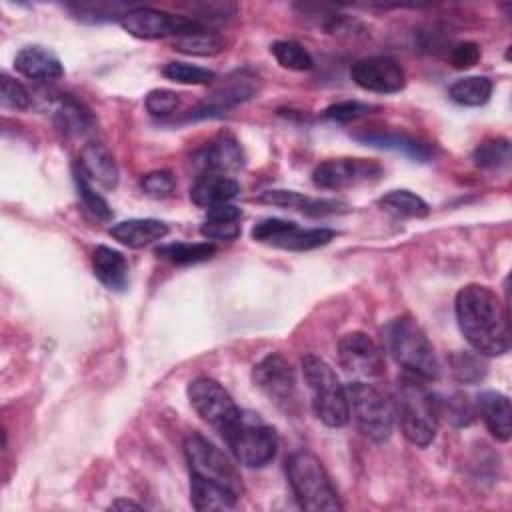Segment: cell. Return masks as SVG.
<instances>
[{
    "mask_svg": "<svg viewBox=\"0 0 512 512\" xmlns=\"http://www.w3.org/2000/svg\"><path fill=\"white\" fill-rule=\"evenodd\" d=\"M454 310L460 332L478 354L502 356L510 350L506 312L488 286L466 284L460 288Z\"/></svg>",
    "mask_w": 512,
    "mask_h": 512,
    "instance_id": "cell-1",
    "label": "cell"
},
{
    "mask_svg": "<svg viewBox=\"0 0 512 512\" xmlns=\"http://www.w3.org/2000/svg\"><path fill=\"white\" fill-rule=\"evenodd\" d=\"M396 418L404 438L418 446L426 448L432 444L438 432L440 420V400L426 386V380L406 372L398 378L396 386Z\"/></svg>",
    "mask_w": 512,
    "mask_h": 512,
    "instance_id": "cell-2",
    "label": "cell"
},
{
    "mask_svg": "<svg viewBox=\"0 0 512 512\" xmlns=\"http://www.w3.org/2000/svg\"><path fill=\"white\" fill-rule=\"evenodd\" d=\"M384 352L406 372L430 382L440 374V364L432 342L422 326L410 316L388 320L380 330Z\"/></svg>",
    "mask_w": 512,
    "mask_h": 512,
    "instance_id": "cell-3",
    "label": "cell"
},
{
    "mask_svg": "<svg viewBox=\"0 0 512 512\" xmlns=\"http://www.w3.org/2000/svg\"><path fill=\"white\" fill-rule=\"evenodd\" d=\"M286 474L300 508L310 512H336L344 508L330 474L312 452H292L286 462Z\"/></svg>",
    "mask_w": 512,
    "mask_h": 512,
    "instance_id": "cell-4",
    "label": "cell"
},
{
    "mask_svg": "<svg viewBox=\"0 0 512 512\" xmlns=\"http://www.w3.org/2000/svg\"><path fill=\"white\" fill-rule=\"evenodd\" d=\"M302 374L312 396L316 418L328 428H342L350 420V404L346 388L340 384L332 366L308 354L302 358Z\"/></svg>",
    "mask_w": 512,
    "mask_h": 512,
    "instance_id": "cell-5",
    "label": "cell"
},
{
    "mask_svg": "<svg viewBox=\"0 0 512 512\" xmlns=\"http://www.w3.org/2000/svg\"><path fill=\"white\" fill-rule=\"evenodd\" d=\"M220 436L232 456L248 468H262L276 458L278 434L254 412L242 410Z\"/></svg>",
    "mask_w": 512,
    "mask_h": 512,
    "instance_id": "cell-6",
    "label": "cell"
},
{
    "mask_svg": "<svg viewBox=\"0 0 512 512\" xmlns=\"http://www.w3.org/2000/svg\"><path fill=\"white\" fill-rule=\"evenodd\" d=\"M350 414L354 416L360 432L372 442H386L392 434L396 420L394 400L376 382L350 380L348 388Z\"/></svg>",
    "mask_w": 512,
    "mask_h": 512,
    "instance_id": "cell-7",
    "label": "cell"
},
{
    "mask_svg": "<svg viewBox=\"0 0 512 512\" xmlns=\"http://www.w3.org/2000/svg\"><path fill=\"white\" fill-rule=\"evenodd\" d=\"M184 454L192 476L216 482L238 496H242L244 486L238 470L230 462V458L206 436L192 432L184 440Z\"/></svg>",
    "mask_w": 512,
    "mask_h": 512,
    "instance_id": "cell-8",
    "label": "cell"
},
{
    "mask_svg": "<svg viewBox=\"0 0 512 512\" xmlns=\"http://www.w3.org/2000/svg\"><path fill=\"white\" fill-rule=\"evenodd\" d=\"M334 236L330 228H300L296 222L282 218H264L252 228L256 242L294 252L326 246Z\"/></svg>",
    "mask_w": 512,
    "mask_h": 512,
    "instance_id": "cell-9",
    "label": "cell"
},
{
    "mask_svg": "<svg viewBox=\"0 0 512 512\" xmlns=\"http://www.w3.org/2000/svg\"><path fill=\"white\" fill-rule=\"evenodd\" d=\"M338 362L356 382H376L384 376V354L378 344L360 330L344 334L338 342Z\"/></svg>",
    "mask_w": 512,
    "mask_h": 512,
    "instance_id": "cell-10",
    "label": "cell"
},
{
    "mask_svg": "<svg viewBox=\"0 0 512 512\" xmlns=\"http://www.w3.org/2000/svg\"><path fill=\"white\" fill-rule=\"evenodd\" d=\"M188 400L196 414L214 426L220 434L240 416V408L220 382L208 376H198L188 384Z\"/></svg>",
    "mask_w": 512,
    "mask_h": 512,
    "instance_id": "cell-11",
    "label": "cell"
},
{
    "mask_svg": "<svg viewBox=\"0 0 512 512\" xmlns=\"http://www.w3.org/2000/svg\"><path fill=\"white\" fill-rule=\"evenodd\" d=\"M120 26L134 38L158 40V38H170V36L176 38L204 24L188 16H174L150 6H132L120 18Z\"/></svg>",
    "mask_w": 512,
    "mask_h": 512,
    "instance_id": "cell-12",
    "label": "cell"
},
{
    "mask_svg": "<svg viewBox=\"0 0 512 512\" xmlns=\"http://www.w3.org/2000/svg\"><path fill=\"white\" fill-rule=\"evenodd\" d=\"M256 388L276 406L288 408L296 394V378L290 362L280 352H270L252 370Z\"/></svg>",
    "mask_w": 512,
    "mask_h": 512,
    "instance_id": "cell-13",
    "label": "cell"
},
{
    "mask_svg": "<svg viewBox=\"0 0 512 512\" xmlns=\"http://www.w3.org/2000/svg\"><path fill=\"white\" fill-rule=\"evenodd\" d=\"M382 174L380 164L364 158H330L320 162L312 172V182L322 190H338L366 180H376Z\"/></svg>",
    "mask_w": 512,
    "mask_h": 512,
    "instance_id": "cell-14",
    "label": "cell"
},
{
    "mask_svg": "<svg viewBox=\"0 0 512 512\" xmlns=\"http://www.w3.org/2000/svg\"><path fill=\"white\" fill-rule=\"evenodd\" d=\"M350 76L362 90L376 94H394L400 92L406 84L402 66L386 56H370L354 62Z\"/></svg>",
    "mask_w": 512,
    "mask_h": 512,
    "instance_id": "cell-15",
    "label": "cell"
},
{
    "mask_svg": "<svg viewBox=\"0 0 512 512\" xmlns=\"http://www.w3.org/2000/svg\"><path fill=\"white\" fill-rule=\"evenodd\" d=\"M474 406H476V414H480V418L484 420L488 432L496 440L508 442L512 434V424H510L512 408H510L508 396L498 390H484L478 394Z\"/></svg>",
    "mask_w": 512,
    "mask_h": 512,
    "instance_id": "cell-16",
    "label": "cell"
},
{
    "mask_svg": "<svg viewBox=\"0 0 512 512\" xmlns=\"http://www.w3.org/2000/svg\"><path fill=\"white\" fill-rule=\"evenodd\" d=\"M14 68L22 76L40 82H54L64 76L60 58L44 46H24L14 58Z\"/></svg>",
    "mask_w": 512,
    "mask_h": 512,
    "instance_id": "cell-17",
    "label": "cell"
},
{
    "mask_svg": "<svg viewBox=\"0 0 512 512\" xmlns=\"http://www.w3.org/2000/svg\"><path fill=\"white\" fill-rule=\"evenodd\" d=\"M240 194V184L216 172H202L194 184L190 186V200L200 208H214L218 204H226Z\"/></svg>",
    "mask_w": 512,
    "mask_h": 512,
    "instance_id": "cell-18",
    "label": "cell"
},
{
    "mask_svg": "<svg viewBox=\"0 0 512 512\" xmlns=\"http://www.w3.org/2000/svg\"><path fill=\"white\" fill-rule=\"evenodd\" d=\"M78 168L88 176L90 182H96L106 190H112L118 184V166L114 156L100 142H88L82 148Z\"/></svg>",
    "mask_w": 512,
    "mask_h": 512,
    "instance_id": "cell-19",
    "label": "cell"
},
{
    "mask_svg": "<svg viewBox=\"0 0 512 512\" xmlns=\"http://www.w3.org/2000/svg\"><path fill=\"white\" fill-rule=\"evenodd\" d=\"M168 234V224L156 218H130L116 222L110 236L128 248H142L162 240Z\"/></svg>",
    "mask_w": 512,
    "mask_h": 512,
    "instance_id": "cell-20",
    "label": "cell"
},
{
    "mask_svg": "<svg viewBox=\"0 0 512 512\" xmlns=\"http://www.w3.org/2000/svg\"><path fill=\"white\" fill-rule=\"evenodd\" d=\"M200 164L204 172H216V174H230L242 168L244 164V154L236 138L230 134H220L214 138L204 152L200 154Z\"/></svg>",
    "mask_w": 512,
    "mask_h": 512,
    "instance_id": "cell-21",
    "label": "cell"
},
{
    "mask_svg": "<svg viewBox=\"0 0 512 512\" xmlns=\"http://www.w3.org/2000/svg\"><path fill=\"white\" fill-rule=\"evenodd\" d=\"M94 276L110 290H124L128 286V262L122 252L110 246H96L92 252Z\"/></svg>",
    "mask_w": 512,
    "mask_h": 512,
    "instance_id": "cell-22",
    "label": "cell"
},
{
    "mask_svg": "<svg viewBox=\"0 0 512 512\" xmlns=\"http://www.w3.org/2000/svg\"><path fill=\"white\" fill-rule=\"evenodd\" d=\"M358 140L376 146V148H386V150H394L400 152L404 156H410L418 162H428L434 154L432 146L408 136V134H398V132H366V134H356Z\"/></svg>",
    "mask_w": 512,
    "mask_h": 512,
    "instance_id": "cell-23",
    "label": "cell"
},
{
    "mask_svg": "<svg viewBox=\"0 0 512 512\" xmlns=\"http://www.w3.org/2000/svg\"><path fill=\"white\" fill-rule=\"evenodd\" d=\"M238 494L204 478L192 476L190 482V502L200 512H212V510H230L238 502Z\"/></svg>",
    "mask_w": 512,
    "mask_h": 512,
    "instance_id": "cell-24",
    "label": "cell"
},
{
    "mask_svg": "<svg viewBox=\"0 0 512 512\" xmlns=\"http://www.w3.org/2000/svg\"><path fill=\"white\" fill-rule=\"evenodd\" d=\"M224 46H226L224 38L208 30L206 26H198L174 38V48L192 56H216L224 50Z\"/></svg>",
    "mask_w": 512,
    "mask_h": 512,
    "instance_id": "cell-25",
    "label": "cell"
},
{
    "mask_svg": "<svg viewBox=\"0 0 512 512\" xmlns=\"http://www.w3.org/2000/svg\"><path fill=\"white\" fill-rule=\"evenodd\" d=\"M156 254L172 264L186 266V264H198L204 260H210L216 254L214 242H170L156 248Z\"/></svg>",
    "mask_w": 512,
    "mask_h": 512,
    "instance_id": "cell-26",
    "label": "cell"
},
{
    "mask_svg": "<svg viewBox=\"0 0 512 512\" xmlns=\"http://www.w3.org/2000/svg\"><path fill=\"white\" fill-rule=\"evenodd\" d=\"M448 94L456 104L482 106L490 100L492 80L486 76H464L450 86Z\"/></svg>",
    "mask_w": 512,
    "mask_h": 512,
    "instance_id": "cell-27",
    "label": "cell"
},
{
    "mask_svg": "<svg viewBox=\"0 0 512 512\" xmlns=\"http://www.w3.org/2000/svg\"><path fill=\"white\" fill-rule=\"evenodd\" d=\"M380 208L394 214V216H404V218H422L430 212L428 204L424 198L410 190H390L378 200Z\"/></svg>",
    "mask_w": 512,
    "mask_h": 512,
    "instance_id": "cell-28",
    "label": "cell"
},
{
    "mask_svg": "<svg viewBox=\"0 0 512 512\" xmlns=\"http://www.w3.org/2000/svg\"><path fill=\"white\" fill-rule=\"evenodd\" d=\"M450 370L460 384H478L484 380L488 366L484 356L476 350H458L450 356Z\"/></svg>",
    "mask_w": 512,
    "mask_h": 512,
    "instance_id": "cell-29",
    "label": "cell"
},
{
    "mask_svg": "<svg viewBox=\"0 0 512 512\" xmlns=\"http://www.w3.org/2000/svg\"><path fill=\"white\" fill-rule=\"evenodd\" d=\"M56 122L66 134H84L92 126V116L78 100L62 98L56 108Z\"/></svg>",
    "mask_w": 512,
    "mask_h": 512,
    "instance_id": "cell-30",
    "label": "cell"
},
{
    "mask_svg": "<svg viewBox=\"0 0 512 512\" xmlns=\"http://www.w3.org/2000/svg\"><path fill=\"white\" fill-rule=\"evenodd\" d=\"M270 52L276 58V62L286 70L304 72V70H310L314 66V60H312L310 52L294 40H276L270 46Z\"/></svg>",
    "mask_w": 512,
    "mask_h": 512,
    "instance_id": "cell-31",
    "label": "cell"
},
{
    "mask_svg": "<svg viewBox=\"0 0 512 512\" xmlns=\"http://www.w3.org/2000/svg\"><path fill=\"white\" fill-rule=\"evenodd\" d=\"M472 160L480 168H500L510 160V142L506 138H494L478 144Z\"/></svg>",
    "mask_w": 512,
    "mask_h": 512,
    "instance_id": "cell-32",
    "label": "cell"
},
{
    "mask_svg": "<svg viewBox=\"0 0 512 512\" xmlns=\"http://www.w3.org/2000/svg\"><path fill=\"white\" fill-rule=\"evenodd\" d=\"M74 180H76V188H78V196L82 198L84 206L100 220H110L112 218V208L108 206V202L94 190V184L88 180V176L76 166L74 170Z\"/></svg>",
    "mask_w": 512,
    "mask_h": 512,
    "instance_id": "cell-33",
    "label": "cell"
},
{
    "mask_svg": "<svg viewBox=\"0 0 512 512\" xmlns=\"http://www.w3.org/2000/svg\"><path fill=\"white\" fill-rule=\"evenodd\" d=\"M162 74L176 82V84H210L214 80V72L208 70V68H200V66H194V64H188V62H168L164 68H162Z\"/></svg>",
    "mask_w": 512,
    "mask_h": 512,
    "instance_id": "cell-34",
    "label": "cell"
},
{
    "mask_svg": "<svg viewBox=\"0 0 512 512\" xmlns=\"http://www.w3.org/2000/svg\"><path fill=\"white\" fill-rule=\"evenodd\" d=\"M144 106L152 116H168L180 106V94L168 88H154L146 94Z\"/></svg>",
    "mask_w": 512,
    "mask_h": 512,
    "instance_id": "cell-35",
    "label": "cell"
},
{
    "mask_svg": "<svg viewBox=\"0 0 512 512\" xmlns=\"http://www.w3.org/2000/svg\"><path fill=\"white\" fill-rule=\"evenodd\" d=\"M140 186L152 198H168L176 188V178L168 170H154L142 176Z\"/></svg>",
    "mask_w": 512,
    "mask_h": 512,
    "instance_id": "cell-36",
    "label": "cell"
},
{
    "mask_svg": "<svg viewBox=\"0 0 512 512\" xmlns=\"http://www.w3.org/2000/svg\"><path fill=\"white\" fill-rule=\"evenodd\" d=\"M440 410L448 414L454 426H468L476 416V406L464 394H452L444 404L440 402Z\"/></svg>",
    "mask_w": 512,
    "mask_h": 512,
    "instance_id": "cell-37",
    "label": "cell"
},
{
    "mask_svg": "<svg viewBox=\"0 0 512 512\" xmlns=\"http://www.w3.org/2000/svg\"><path fill=\"white\" fill-rule=\"evenodd\" d=\"M240 220H204L200 234L210 242H232L240 236Z\"/></svg>",
    "mask_w": 512,
    "mask_h": 512,
    "instance_id": "cell-38",
    "label": "cell"
},
{
    "mask_svg": "<svg viewBox=\"0 0 512 512\" xmlns=\"http://www.w3.org/2000/svg\"><path fill=\"white\" fill-rule=\"evenodd\" d=\"M0 86H2V104L6 108H12V110H26L30 108V94L28 90L14 78H10L8 74H2L0 78Z\"/></svg>",
    "mask_w": 512,
    "mask_h": 512,
    "instance_id": "cell-39",
    "label": "cell"
},
{
    "mask_svg": "<svg viewBox=\"0 0 512 512\" xmlns=\"http://www.w3.org/2000/svg\"><path fill=\"white\" fill-rule=\"evenodd\" d=\"M260 202L264 204H270V206H280V208H294V210H300L304 212L310 198L300 194V192H294V190H266L258 196Z\"/></svg>",
    "mask_w": 512,
    "mask_h": 512,
    "instance_id": "cell-40",
    "label": "cell"
},
{
    "mask_svg": "<svg viewBox=\"0 0 512 512\" xmlns=\"http://www.w3.org/2000/svg\"><path fill=\"white\" fill-rule=\"evenodd\" d=\"M370 110H374V106L358 102V100H344V102H336V104L328 106L324 110V116L334 122H350L360 116H366Z\"/></svg>",
    "mask_w": 512,
    "mask_h": 512,
    "instance_id": "cell-41",
    "label": "cell"
},
{
    "mask_svg": "<svg viewBox=\"0 0 512 512\" xmlns=\"http://www.w3.org/2000/svg\"><path fill=\"white\" fill-rule=\"evenodd\" d=\"M70 8H74L78 18H82V20H86V18H90V20H110V16H114L116 10L126 12L132 6H124V4H76V6H70ZM116 16L122 18L120 14H116Z\"/></svg>",
    "mask_w": 512,
    "mask_h": 512,
    "instance_id": "cell-42",
    "label": "cell"
},
{
    "mask_svg": "<svg viewBox=\"0 0 512 512\" xmlns=\"http://www.w3.org/2000/svg\"><path fill=\"white\" fill-rule=\"evenodd\" d=\"M480 60V48L474 42H460L450 50V62L454 68H470Z\"/></svg>",
    "mask_w": 512,
    "mask_h": 512,
    "instance_id": "cell-43",
    "label": "cell"
},
{
    "mask_svg": "<svg viewBox=\"0 0 512 512\" xmlns=\"http://www.w3.org/2000/svg\"><path fill=\"white\" fill-rule=\"evenodd\" d=\"M208 220H240L242 218V210L230 202L226 204H218L214 208H208L206 212Z\"/></svg>",
    "mask_w": 512,
    "mask_h": 512,
    "instance_id": "cell-44",
    "label": "cell"
},
{
    "mask_svg": "<svg viewBox=\"0 0 512 512\" xmlns=\"http://www.w3.org/2000/svg\"><path fill=\"white\" fill-rule=\"evenodd\" d=\"M110 508H114V510H142L144 506H142V504H136V502H132V500L118 498V500H114V502L110 504Z\"/></svg>",
    "mask_w": 512,
    "mask_h": 512,
    "instance_id": "cell-45",
    "label": "cell"
}]
</instances>
